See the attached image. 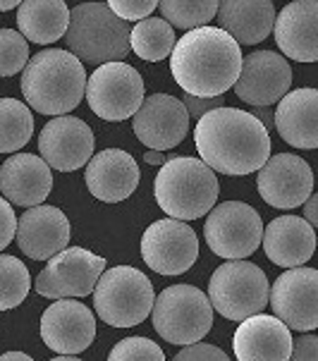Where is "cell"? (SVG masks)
I'll return each mask as SVG.
<instances>
[{
  "instance_id": "6da1fadb",
  "label": "cell",
  "mask_w": 318,
  "mask_h": 361,
  "mask_svg": "<svg viewBox=\"0 0 318 361\" xmlns=\"http://www.w3.org/2000/svg\"><path fill=\"white\" fill-rule=\"evenodd\" d=\"M194 144L213 173L230 177L256 173L271 156V134L261 120L228 106L201 115L194 127Z\"/></svg>"
},
{
  "instance_id": "7a4b0ae2",
  "label": "cell",
  "mask_w": 318,
  "mask_h": 361,
  "mask_svg": "<svg viewBox=\"0 0 318 361\" xmlns=\"http://www.w3.org/2000/svg\"><path fill=\"white\" fill-rule=\"evenodd\" d=\"M242 48L220 27L189 29L175 41L170 53V72L189 96H223L240 77Z\"/></svg>"
},
{
  "instance_id": "3957f363",
  "label": "cell",
  "mask_w": 318,
  "mask_h": 361,
  "mask_svg": "<svg viewBox=\"0 0 318 361\" xmlns=\"http://www.w3.org/2000/svg\"><path fill=\"white\" fill-rule=\"evenodd\" d=\"M87 72L70 51L48 48L22 70V96L41 115H67L84 99Z\"/></svg>"
},
{
  "instance_id": "277c9868",
  "label": "cell",
  "mask_w": 318,
  "mask_h": 361,
  "mask_svg": "<svg viewBox=\"0 0 318 361\" xmlns=\"http://www.w3.org/2000/svg\"><path fill=\"white\" fill-rule=\"evenodd\" d=\"M154 194L168 218L197 220L216 206L220 194L218 175L201 158L173 156L158 170Z\"/></svg>"
},
{
  "instance_id": "5b68a950",
  "label": "cell",
  "mask_w": 318,
  "mask_h": 361,
  "mask_svg": "<svg viewBox=\"0 0 318 361\" xmlns=\"http://www.w3.org/2000/svg\"><path fill=\"white\" fill-rule=\"evenodd\" d=\"M65 41L77 60L103 65L130 53V24L120 20L106 3H79L70 10Z\"/></svg>"
},
{
  "instance_id": "8992f818",
  "label": "cell",
  "mask_w": 318,
  "mask_h": 361,
  "mask_svg": "<svg viewBox=\"0 0 318 361\" xmlns=\"http://www.w3.org/2000/svg\"><path fill=\"white\" fill-rule=\"evenodd\" d=\"M154 285L132 266H115L101 273L94 287V309L113 328H134L154 309Z\"/></svg>"
},
{
  "instance_id": "52a82bcc",
  "label": "cell",
  "mask_w": 318,
  "mask_h": 361,
  "mask_svg": "<svg viewBox=\"0 0 318 361\" xmlns=\"http://www.w3.org/2000/svg\"><path fill=\"white\" fill-rule=\"evenodd\" d=\"M154 328L170 345H192L213 328L209 295L194 285H173L154 299Z\"/></svg>"
},
{
  "instance_id": "ba28073f",
  "label": "cell",
  "mask_w": 318,
  "mask_h": 361,
  "mask_svg": "<svg viewBox=\"0 0 318 361\" xmlns=\"http://www.w3.org/2000/svg\"><path fill=\"white\" fill-rule=\"evenodd\" d=\"M268 278L256 263L230 259L216 268L209 283V302L228 321L259 314L268 304Z\"/></svg>"
},
{
  "instance_id": "9c48e42d",
  "label": "cell",
  "mask_w": 318,
  "mask_h": 361,
  "mask_svg": "<svg viewBox=\"0 0 318 361\" xmlns=\"http://www.w3.org/2000/svg\"><path fill=\"white\" fill-rule=\"evenodd\" d=\"M204 237L220 259H247L261 247L264 220L254 206L244 201H223L209 211Z\"/></svg>"
},
{
  "instance_id": "30bf717a",
  "label": "cell",
  "mask_w": 318,
  "mask_h": 361,
  "mask_svg": "<svg viewBox=\"0 0 318 361\" xmlns=\"http://www.w3.org/2000/svg\"><path fill=\"white\" fill-rule=\"evenodd\" d=\"M84 99L101 120H127L144 101V79L132 65L110 60L96 67L94 75L87 79Z\"/></svg>"
},
{
  "instance_id": "8fae6325",
  "label": "cell",
  "mask_w": 318,
  "mask_h": 361,
  "mask_svg": "<svg viewBox=\"0 0 318 361\" xmlns=\"http://www.w3.org/2000/svg\"><path fill=\"white\" fill-rule=\"evenodd\" d=\"M106 266V259L89 249L65 247L63 252L48 259V266L36 278L34 290L48 299L87 297L94 292Z\"/></svg>"
},
{
  "instance_id": "7c38bea8",
  "label": "cell",
  "mask_w": 318,
  "mask_h": 361,
  "mask_svg": "<svg viewBox=\"0 0 318 361\" xmlns=\"http://www.w3.org/2000/svg\"><path fill=\"white\" fill-rule=\"evenodd\" d=\"M142 256L151 271L161 275H182L199 259V237L187 225V220H156L142 235Z\"/></svg>"
},
{
  "instance_id": "4fadbf2b",
  "label": "cell",
  "mask_w": 318,
  "mask_h": 361,
  "mask_svg": "<svg viewBox=\"0 0 318 361\" xmlns=\"http://www.w3.org/2000/svg\"><path fill=\"white\" fill-rule=\"evenodd\" d=\"M268 302L273 316H278L290 330L318 328V271L295 266L280 273L273 287H268Z\"/></svg>"
},
{
  "instance_id": "5bb4252c",
  "label": "cell",
  "mask_w": 318,
  "mask_h": 361,
  "mask_svg": "<svg viewBox=\"0 0 318 361\" xmlns=\"http://www.w3.org/2000/svg\"><path fill=\"white\" fill-rule=\"evenodd\" d=\"M256 189L261 199L273 208H299L314 192V173L302 156L278 154L256 170Z\"/></svg>"
},
{
  "instance_id": "9a60e30c",
  "label": "cell",
  "mask_w": 318,
  "mask_h": 361,
  "mask_svg": "<svg viewBox=\"0 0 318 361\" xmlns=\"http://www.w3.org/2000/svg\"><path fill=\"white\" fill-rule=\"evenodd\" d=\"M132 130L149 149L168 151L185 142L189 132V113L185 103L170 94H154L142 101L132 115Z\"/></svg>"
},
{
  "instance_id": "2e32d148",
  "label": "cell",
  "mask_w": 318,
  "mask_h": 361,
  "mask_svg": "<svg viewBox=\"0 0 318 361\" xmlns=\"http://www.w3.org/2000/svg\"><path fill=\"white\" fill-rule=\"evenodd\" d=\"M292 87V70L283 55L273 51H254L242 58L240 77L232 84L237 99L249 106H273Z\"/></svg>"
},
{
  "instance_id": "e0dca14e",
  "label": "cell",
  "mask_w": 318,
  "mask_h": 361,
  "mask_svg": "<svg viewBox=\"0 0 318 361\" xmlns=\"http://www.w3.org/2000/svg\"><path fill=\"white\" fill-rule=\"evenodd\" d=\"M41 340L55 354H82L96 340V316L75 297L58 299L41 316Z\"/></svg>"
},
{
  "instance_id": "ac0fdd59",
  "label": "cell",
  "mask_w": 318,
  "mask_h": 361,
  "mask_svg": "<svg viewBox=\"0 0 318 361\" xmlns=\"http://www.w3.org/2000/svg\"><path fill=\"white\" fill-rule=\"evenodd\" d=\"M39 154L60 173H72L94 156V132L84 120L55 115L44 125L39 137Z\"/></svg>"
},
{
  "instance_id": "d6986e66",
  "label": "cell",
  "mask_w": 318,
  "mask_h": 361,
  "mask_svg": "<svg viewBox=\"0 0 318 361\" xmlns=\"http://www.w3.org/2000/svg\"><path fill=\"white\" fill-rule=\"evenodd\" d=\"M72 225L58 206H32L17 220L15 240L32 261H48L70 244Z\"/></svg>"
},
{
  "instance_id": "ffe728a7",
  "label": "cell",
  "mask_w": 318,
  "mask_h": 361,
  "mask_svg": "<svg viewBox=\"0 0 318 361\" xmlns=\"http://www.w3.org/2000/svg\"><path fill=\"white\" fill-rule=\"evenodd\" d=\"M139 165L132 154L122 149H106L101 154H94L87 163L84 182L89 187V194L106 204L130 199L139 187Z\"/></svg>"
},
{
  "instance_id": "44dd1931",
  "label": "cell",
  "mask_w": 318,
  "mask_h": 361,
  "mask_svg": "<svg viewBox=\"0 0 318 361\" xmlns=\"http://www.w3.org/2000/svg\"><path fill=\"white\" fill-rule=\"evenodd\" d=\"M232 347L240 361H285L292 352V333L278 316L259 311L240 321Z\"/></svg>"
},
{
  "instance_id": "7402d4cb",
  "label": "cell",
  "mask_w": 318,
  "mask_h": 361,
  "mask_svg": "<svg viewBox=\"0 0 318 361\" xmlns=\"http://www.w3.org/2000/svg\"><path fill=\"white\" fill-rule=\"evenodd\" d=\"M318 3L316 0H295L287 3L280 15H275L273 34L280 53L297 63L318 60Z\"/></svg>"
},
{
  "instance_id": "603a6c76",
  "label": "cell",
  "mask_w": 318,
  "mask_h": 361,
  "mask_svg": "<svg viewBox=\"0 0 318 361\" xmlns=\"http://www.w3.org/2000/svg\"><path fill=\"white\" fill-rule=\"evenodd\" d=\"M53 189L51 165L41 156L15 154L0 168V192L12 206L32 208L44 204Z\"/></svg>"
},
{
  "instance_id": "cb8c5ba5",
  "label": "cell",
  "mask_w": 318,
  "mask_h": 361,
  "mask_svg": "<svg viewBox=\"0 0 318 361\" xmlns=\"http://www.w3.org/2000/svg\"><path fill=\"white\" fill-rule=\"evenodd\" d=\"M264 252L268 261L283 268L304 266L316 252L314 225L302 216H280L264 228Z\"/></svg>"
},
{
  "instance_id": "d4e9b609",
  "label": "cell",
  "mask_w": 318,
  "mask_h": 361,
  "mask_svg": "<svg viewBox=\"0 0 318 361\" xmlns=\"http://www.w3.org/2000/svg\"><path fill=\"white\" fill-rule=\"evenodd\" d=\"M273 125L283 142L295 149H316L318 146V91L295 89L278 101L273 113Z\"/></svg>"
},
{
  "instance_id": "484cf974",
  "label": "cell",
  "mask_w": 318,
  "mask_h": 361,
  "mask_svg": "<svg viewBox=\"0 0 318 361\" xmlns=\"http://www.w3.org/2000/svg\"><path fill=\"white\" fill-rule=\"evenodd\" d=\"M218 24L240 46H254L273 32L275 8L271 0H220Z\"/></svg>"
},
{
  "instance_id": "4316f807",
  "label": "cell",
  "mask_w": 318,
  "mask_h": 361,
  "mask_svg": "<svg viewBox=\"0 0 318 361\" xmlns=\"http://www.w3.org/2000/svg\"><path fill=\"white\" fill-rule=\"evenodd\" d=\"M17 8V27L27 41L48 46L65 36L70 24V8L65 0H22Z\"/></svg>"
},
{
  "instance_id": "83f0119b",
  "label": "cell",
  "mask_w": 318,
  "mask_h": 361,
  "mask_svg": "<svg viewBox=\"0 0 318 361\" xmlns=\"http://www.w3.org/2000/svg\"><path fill=\"white\" fill-rule=\"evenodd\" d=\"M175 32L163 17H144L137 27L130 29V51L146 63H161L170 58L175 46Z\"/></svg>"
},
{
  "instance_id": "f1b7e54d",
  "label": "cell",
  "mask_w": 318,
  "mask_h": 361,
  "mask_svg": "<svg viewBox=\"0 0 318 361\" xmlns=\"http://www.w3.org/2000/svg\"><path fill=\"white\" fill-rule=\"evenodd\" d=\"M34 134V118L27 103L0 99V154H15Z\"/></svg>"
},
{
  "instance_id": "f546056e",
  "label": "cell",
  "mask_w": 318,
  "mask_h": 361,
  "mask_svg": "<svg viewBox=\"0 0 318 361\" xmlns=\"http://www.w3.org/2000/svg\"><path fill=\"white\" fill-rule=\"evenodd\" d=\"M220 0H158L163 20L177 29H197L209 24L218 12Z\"/></svg>"
},
{
  "instance_id": "4dcf8cb0",
  "label": "cell",
  "mask_w": 318,
  "mask_h": 361,
  "mask_svg": "<svg viewBox=\"0 0 318 361\" xmlns=\"http://www.w3.org/2000/svg\"><path fill=\"white\" fill-rule=\"evenodd\" d=\"M32 275L17 256L0 254V311H12L27 299Z\"/></svg>"
},
{
  "instance_id": "1f68e13d",
  "label": "cell",
  "mask_w": 318,
  "mask_h": 361,
  "mask_svg": "<svg viewBox=\"0 0 318 361\" xmlns=\"http://www.w3.org/2000/svg\"><path fill=\"white\" fill-rule=\"evenodd\" d=\"M29 63V41L15 29H0V77H12Z\"/></svg>"
},
{
  "instance_id": "d6a6232c",
  "label": "cell",
  "mask_w": 318,
  "mask_h": 361,
  "mask_svg": "<svg viewBox=\"0 0 318 361\" xmlns=\"http://www.w3.org/2000/svg\"><path fill=\"white\" fill-rule=\"evenodd\" d=\"M113 361H163L165 354L149 338H125L110 350Z\"/></svg>"
},
{
  "instance_id": "836d02e7",
  "label": "cell",
  "mask_w": 318,
  "mask_h": 361,
  "mask_svg": "<svg viewBox=\"0 0 318 361\" xmlns=\"http://www.w3.org/2000/svg\"><path fill=\"white\" fill-rule=\"evenodd\" d=\"M108 8L125 22H139L158 8V0H108Z\"/></svg>"
},
{
  "instance_id": "e575fe53",
  "label": "cell",
  "mask_w": 318,
  "mask_h": 361,
  "mask_svg": "<svg viewBox=\"0 0 318 361\" xmlns=\"http://www.w3.org/2000/svg\"><path fill=\"white\" fill-rule=\"evenodd\" d=\"M175 359L177 361H228V354L216 345L197 340L192 345H185V350L177 354Z\"/></svg>"
},
{
  "instance_id": "d590c367",
  "label": "cell",
  "mask_w": 318,
  "mask_h": 361,
  "mask_svg": "<svg viewBox=\"0 0 318 361\" xmlns=\"http://www.w3.org/2000/svg\"><path fill=\"white\" fill-rule=\"evenodd\" d=\"M17 232V216L12 211V204L5 197H0V252L8 249Z\"/></svg>"
},
{
  "instance_id": "8d00e7d4",
  "label": "cell",
  "mask_w": 318,
  "mask_h": 361,
  "mask_svg": "<svg viewBox=\"0 0 318 361\" xmlns=\"http://www.w3.org/2000/svg\"><path fill=\"white\" fill-rule=\"evenodd\" d=\"M290 359H295V361H316L318 359V340H316L314 330H307V335H302L299 340H292Z\"/></svg>"
},
{
  "instance_id": "74e56055",
  "label": "cell",
  "mask_w": 318,
  "mask_h": 361,
  "mask_svg": "<svg viewBox=\"0 0 318 361\" xmlns=\"http://www.w3.org/2000/svg\"><path fill=\"white\" fill-rule=\"evenodd\" d=\"M182 103H185L189 118H197V120H199L204 113H209V110L218 108V106H223V101H220L218 96H213V99H206V96H189V94H187V99L182 101Z\"/></svg>"
},
{
  "instance_id": "f35d334b",
  "label": "cell",
  "mask_w": 318,
  "mask_h": 361,
  "mask_svg": "<svg viewBox=\"0 0 318 361\" xmlns=\"http://www.w3.org/2000/svg\"><path fill=\"white\" fill-rule=\"evenodd\" d=\"M302 206H304V220H309V223L316 228V225H318V213H316V197H314V192L309 194L307 201H304Z\"/></svg>"
},
{
  "instance_id": "ab89813d",
  "label": "cell",
  "mask_w": 318,
  "mask_h": 361,
  "mask_svg": "<svg viewBox=\"0 0 318 361\" xmlns=\"http://www.w3.org/2000/svg\"><path fill=\"white\" fill-rule=\"evenodd\" d=\"M252 115H256V118L261 120V125H264L266 130L273 125V115H271V110H268V106H256V110H254Z\"/></svg>"
},
{
  "instance_id": "60d3db41",
  "label": "cell",
  "mask_w": 318,
  "mask_h": 361,
  "mask_svg": "<svg viewBox=\"0 0 318 361\" xmlns=\"http://www.w3.org/2000/svg\"><path fill=\"white\" fill-rule=\"evenodd\" d=\"M144 161L146 163H151V165H163L168 158H165L163 151H158V149H151V151H146V156H144Z\"/></svg>"
},
{
  "instance_id": "b9f144b4",
  "label": "cell",
  "mask_w": 318,
  "mask_h": 361,
  "mask_svg": "<svg viewBox=\"0 0 318 361\" xmlns=\"http://www.w3.org/2000/svg\"><path fill=\"white\" fill-rule=\"evenodd\" d=\"M0 359H5V361H10V359H15V361H29L32 357H29V354H24V352H5Z\"/></svg>"
},
{
  "instance_id": "7bdbcfd3",
  "label": "cell",
  "mask_w": 318,
  "mask_h": 361,
  "mask_svg": "<svg viewBox=\"0 0 318 361\" xmlns=\"http://www.w3.org/2000/svg\"><path fill=\"white\" fill-rule=\"evenodd\" d=\"M22 0H0V12H8V10H12V8H17Z\"/></svg>"
}]
</instances>
